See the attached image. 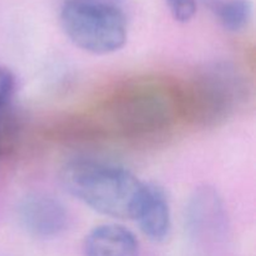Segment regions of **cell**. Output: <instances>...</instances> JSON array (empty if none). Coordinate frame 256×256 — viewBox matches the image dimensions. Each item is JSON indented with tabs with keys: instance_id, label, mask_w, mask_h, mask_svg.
Instances as JSON below:
<instances>
[{
	"instance_id": "obj_1",
	"label": "cell",
	"mask_w": 256,
	"mask_h": 256,
	"mask_svg": "<svg viewBox=\"0 0 256 256\" xmlns=\"http://www.w3.org/2000/svg\"><path fill=\"white\" fill-rule=\"evenodd\" d=\"M60 178L70 195L115 219H136L146 188L125 168L95 159L70 160Z\"/></svg>"
},
{
	"instance_id": "obj_2",
	"label": "cell",
	"mask_w": 256,
	"mask_h": 256,
	"mask_svg": "<svg viewBox=\"0 0 256 256\" xmlns=\"http://www.w3.org/2000/svg\"><path fill=\"white\" fill-rule=\"evenodd\" d=\"M60 25L75 46L92 54L118 52L128 39V20L116 5L99 0H66Z\"/></svg>"
},
{
	"instance_id": "obj_3",
	"label": "cell",
	"mask_w": 256,
	"mask_h": 256,
	"mask_svg": "<svg viewBox=\"0 0 256 256\" xmlns=\"http://www.w3.org/2000/svg\"><path fill=\"white\" fill-rule=\"evenodd\" d=\"M18 220L22 229L38 239H52L69 228L68 208L45 192H29L18 204Z\"/></svg>"
},
{
	"instance_id": "obj_4",
	"label": "cell",
	"mask_w": 256,
	"mask_h": 256,
	"mask_svg": "<svg viewBox=\"0 0 256 256\" xmlns=\"http://www.w3.org/2000/svg\"><path fill=\"white\" fill-rule=\"evenodd\" d=\"M85 256H139L136 236L119 224H102L94 228L84 242Z\"/></svg>"
},
{
	"instance_id": "obj_5",
	"label": "cell",
	"mask_w": 256,
	"mask_h": 256,
	"mask_svg": "<svg viewBox=\"0 0 256 256\" xmlns=\"http://www.w3.org/2000/svg\"><path fill=\"white\" fill-rule=\"evenodd\" d=\"M145 236L152 242H162L172 229V212L166 194L155 184H146L144 199L136 216Z\"/></svg>"
},
{
	"instance_id": "obj_6",
	"label": "cell",
	"mask_w": 256,
	"mask_h": 256,
	"mask_svg": "<svg viewBox=\"0 0 256 256\" xmlns=\"http://www.w3.org/2000/svg\"><path fill=\"white\" fill-rule=\"evenodd\" d=\"M186 222L196 234L215 232L225 224V210L218 192L210 188L195 192L186 210Z\"/></svg>"
},
{
	"instance_id": "obj_7",
	"label": "cell",
	"mask_w": 256,
	"mask_h": 256,
	"mask_svg": "<svg viewBox=\"0 0 256 256\" xmlns=\"http://www.w3.org/2000/svg\"><path fill=\"white\" fill-rule=\"evenodd\" d=\"M209 4L218 22L228 32H242L252 22V4L250 0H210Z\"/></svg>"
},
{
	"instance_id": "obj_8",
	"label": "cell",
	"mask_w": 256,
	"mask_h": 256,
	"mask_svg": "<svg viewBox=\"0 0 256 256\" xmlns=\"http://www.w3.org/2000/svg\"><path fill=\"white\" fill-rule=\"evenodd\" d=\"M170 14L176 22H188L196 12V0H166Z\"/></svg>"
},
{
	"instance_id": "obj_9",
	"label": "cell",
	"mask_w": 256,
	"mask_h": 256,
	"mask_svg": "<svg viewBox=\"0 0 256 256\" xmlns=\"http://www.w3.org/2000/svg\"><path fill=\"white\" fill-rule=\"evenodd\" d=\"M15 92V78L9 69L0 66V110L6 109Z\"/></svg>"
}]
</instances>
